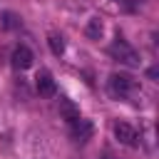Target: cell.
<instances>
[{
    "mask_svg": "<svg viewBox=\"0 0 159 159\" xmlns=\"http://www.w3.org/2000/svg\"><path fill=\"white\" fill-rule=\"evenodd\" d=\"M109 55L117 60V62H122V65H129V67H139V52L129 45V42H124V40H114L112 45H109Z\"/></svg>",
    "mask_w": 159,
    "mask_h": 159,
    "instance_id": "obj_1",
    "label": "cell"
},
{
    "mask_svg": "<svg viewBox=\"0 0 159 159\" xmlns=\"http://www.w3.org/2000/svg\"><path fill=\"white\" fill-rule=\"evenodd\" d=\"M107 87H109V94H112V97L124 99V97L134 89V80H132V77H127V75H112Z\"/></svg>",
    "mask_w": 159,
    "mask_h": 159,
    "instance_id": "obj_2",
    "label": "cell"
},
{
    "mask_svg": "<svg viewBox=\"0 0 159 159\" xmlns=\"http://www.w3.org/2000/svg\"><path fill=\"white\" fill-rule=\"evenodd\" d=\"M32 52H30V47H25V45H20V47H15L12 50V55H10V65L15 67V70H27L30 65H32Z\"/></svg>",
    "mask_w": 159,
    "mask_h": 159,
    "instance_id": "obj_3",
    "label": "cell"
},
{
    "mask_svg": "<svg viewBox=\"0 0 159 159\" xmlns=\"http://www.w3.org/2000/svg\"><path fill=\"white\" fill-rule=\"evenodd\" d=\"M70 132H72V139H77V142H87L89 137H92V132H94V127H92V122L89 119H75V122H70Z\"/></svg>",
    "mask_w": 159,
    "mask_h": 159,
    "instance_id": "obj_4",
    "label": "cell"
},
{
    "mask_svg": "<svg viewBox=\"0 0 159 159\" xmlns=\"http://www.w3.org/2000/svg\"><path fill=\"white\" fill-rule=\"evenodd\" d=\"M114 137H117L122 144H127V147H134V144H137V132H134V127H129L127 122H117V124H114Z\"/></svg>",
    "mask_w": 159,
    "mask_h": 159,
    "instance_id": "obj_5",
    "label": "cell"
},
{
    "mask_svg": "<svg viewBox=\"0 0 159 159\" xmlns=\"http://www.w3.org/2000/svg\"><path fill=\"white\" fill-rule=\"evenodd\" d=\"M35 87H37V92H40L42 97H52V94H55V80H52V75H50V72H37Z\"/></svg>",
    "mask_w": 159,
    "mask_h": 159,
    "instance_id": "obj_6",
    "label": "cell"
},
{
    "mask_svg": "<svg viewBox=\"0 0 159 159\" xmlns=\"http://www.w3.org/2000/svg\"><path fill=\"white\" fill-rule=\"evenodd\" d=\"M102 30H104L102 20H99V17H92V20L87 22V27H84V35H87L89 40H99V37H102Z\"/></svg>",
    "mask_w": 159,
    "mask_h": 159,
    "instance_id": "obj_7",
    "label": "cell"
},
{
    "mask_svg": "<svg viewBox=\"0 0 159 159\" xmlns=\"http://www.w3.org/2000/svg\"><path fill=\"white\" fill-rule=\"evenodd\" d=\"M0 25H2V30H17V27H20V17L7 10V12L0 15Z\"/></svg>",
    "mask_w": 159,
    "mask_h": 159,
    "instance_id": "obj_8",
    "label": "cell"
},
{
    "mask_svg": "<svg viewBox=\"0 0 159 159\" xmlns=\"http://www.w3.org/2000/svg\"><path fill=\"white\" fill-rule=\"evenodd\" d=\"M47 45H50V50H52L55 55H62V52H65V40H62V35H57V32H50V35H47Z\"/></svg>",
    "mask_w": 159,
    "mask_h": 159,
    "instance_id": "obj_9",
    "label": "cell"
},
{
    "mask_svg": "<svg viewBox=\"0 0 159 159\" xmlns=\"http://www.w3.org/2000/svg\"><path fill=\"white\" fill-rule=\"evenodd\" d=\"M60 112L65 114V119H67V122H75V119H80V112H77V107H75L72 102H67V99H62V102H60Z\"/></svg>",
    "mask_w": 159,
    "mask_h": 159,
    "instance_id": "obj_10",
    "label": "cell"
},
{
    "mask_svg": "<svg viewBox=\"0 0 159 159\" xmlns=\"http://www.w3.org/2000/svg\"><path fill=\"white\" fill-rule=\"evenodd\" d=\"M147 77H149V80H157V77H159V67H149V70H147Z\"/></svg>",
    "mask_w": 159,
    "mask_h": 159,
    "instance_id": "obj_11",
    "label": "cell"
},
{
    "mask_svg": "<svg viewBox=\"0 0 159 159\" xmlns=\"http://www.w3.org/2000/svg\"><path fill=\"white\" fill-rule=\"evenodd\" d=\"M114 2H117V5H122V7L127 10V12H129V10H134V5H132L129 0H114Z\"/></svg>",
    "mask_w": 159,
    "mask_h": 159,
    "instance_id": "obj_12",
    "label": "cell"
},
{
    "mask_svg": "<svg viewBox=\"0 0 159 159\" xmlns=\"http://www.w3.org/2000/svg\"><path fill=\"white\" fill-rule=\"evenodd\" d=\"M102 159H112V154H109V152H107V154H104V157H102Z\"/></svg>",
    "mask_w": 159,
    "mask_h": 159,
    "instance_id": "obj_13",
    "label": "cell"
}]
</instances>
